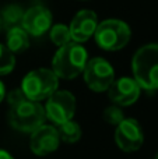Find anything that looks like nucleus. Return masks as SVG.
I'll list each match as a JSON object with an SVG mask.
<instances>
[{"mask_svg": "<svg viewBox=\"0 0 158 159\" xmlns=\"http://www.w3.org/2000/svg\"><path fill=\"white\" fill-rule=\"evenodd\" d=\"M88 53L81 43L72 41L58 49L52 60V71L58 78L73 80L84 71Z\"/></svg>", "mask_w": 158, "mask_h": 159, "instance_id": "1", "label": "nucleus"}, {"mask_svg": "<svg viewBox=\"0 0 158 159\" xmlns=\"http://www.w3.org/2000/svg\"><path fill=\"white\" fill-rule=\"evenodd\" d=\"M132 71L142 89L148 92L158 89V43L144 45L134 53Z\"/></svg>", "mask_w": 158, "mask_h": 159, "instance_id": "2", "label": "nucleus"}, {"mask_svg": "<svg viewBox=\"0 0 158 159\" xmlns=\"http://www.w3.org/2000/svg\"><path fill=\"white\" fill-rule=\"evenodd\" d=\"M46 113L45 107L39 102L25 98L22 101L10 105L8 123L14 130L22 133H32L45 123Z\"/></svg>", "mask_w": 158, "mask_h": 159, "instance_id": "3", "label": "nucleus"}, {"mask_svg": "<svg viewBox=\"0 0 158 159\" xmlns=\"http://www.w3.org/2000/svg\"><path fill=\"white\" fill-rule=\"evenodd\" d=\"M94 38L97 45L104 50L115 52L120 50L129 43L132 38L130 27L118 18H108L98 22Z\"/></svg>", "mask_w": 158, "mask_h": 159, "instance_id": "4", "label": "nucleus"}, {"mask_svg": "<svg viewBox=\"0 0 158 159\" xmlns=\"http://www.w3.org/2000/svg\"><path fill=\"white\" fill-rule=\"evenodd\" d=\"M28 99L41 102L48 99L59 88V78L49 69H36L30 71L22 78L21 87Z\"/></svg>", "mask_w": 158, "mask_h": 159, "instance_id": "5", "label": "nucleus"}, {"mask_svg": "<svg viewBox=\"0 0 158 159\" xmlns=\"http://www.w3.org/2000/svg\"><path fill=\"white\" fill-rule=\"evenodd\" d=\"M84 81L87 87L94 92L108 91L111 84L115 81V70L108 60L102 57L88 59L84 67Z\"/></svg>", "mask_w": 158, "mask_h": 159, "instance_id": "6", "label": "nucleus"}, {"mask_svg": "<svg viewBox=\"0 0 158 159\" xmlns=\"http://www.w3.org/2000/svg\"><path fill=\"white\" fill-rule=\"evenodd\" d=\"M46 117L55 124H62L72 120L76 113V98L69 91H55L46 99L45 106Z\"/></svg>", "mask_w": 158, "mask_h": 159, "instance_id": "7", "label": "nucleus"}, {"mask_svg": "<svg viewBox=\"0 0 158 159\" xmlns=\"http://www.w3.org/2000/svg\"><path fill=\"white\" fill-rule=\"evenodd\" d=\"M115 141L123 152H136L144 143V133L136 119H123L116 126Z\"/></svg>", "mask_w": 158, "mask_h": 159, "instance_id": "8", "label": "nucleus"}, {"mask_svg": "<svg viewBox=\"0 0 158 159\" xmlns=\"http://www.w3.org/2000/svg\"><path fill=\"white\" fill-rule=\"evenodd\" d=\"M60 137H59L58 129L49 124H42L36 130L31 133L30 148L38 157H45L59 148Z\"/></svg>", "mask_w": 158, "mask_h": 159, "instance_id": "9", "label": "nucleus"}, {"mask_svg": "<svg viewBox=\"0 0 158 159\" xmlns=\"http://www.w3.org/2000/svg\"><path fill=\"white\" fill-rule=\"evenodd\" d=\"M53 17L48 7L42 4L31 6L28 10L24 11L21 27L31 36H41L52 27Z\"/></svg>", "mask_w": 158, "mask_h": 159, "instance_id": "10", "label": "nucleus"}, {"mask_svg": "<svg viewBox=\"0 0 158 159\" xmlns=\"http://www.w3.org/2000/svg\"><path fill=\"white\" fill-rule=\"evenodd\" d=\"M142 88L134 78L122 77L115 80L108 88L109 99L119 106H130L140 98Z\"/></svg>", "mask_w": 158, "mask_h": 159, "instance_id": "11", "label": "nucleus"}, {"mask_svg": "<svg viewBox=\"0 0 158 159\" xmlns=\"http://www.w3.org/2000/svg\"><path fill=\"white\" fill-rule=\"evenodd\" d=\"M98 27V17L92 10H80L70 22V35L72 41L84 43L91 36H94Z\"/></svg>", "mask_w": 158, "mask_h": 159, "instance_id": "12", "label": "nucleus"}, {"mask_svg": "<svg viewBox=\"0 0 158 159\" xmlns=\"http://www.w3.org/2000/svg\"><path fill=\"white\" fill-rule=\"evenodd\" d=\"M6 46L11 53H22L30 48V35L22 27H16L7 30Z\"/></svg>", "mask_w": 158, "mask_h": 159, "instance_id": "13", "label": "nucleus"}, {"mask_svg": "<svg viewBox=\"0 0 158 159\" xmlns=\"http://www.w3.org/2000/svg\"><path fill=\"white\" fill-rule=\"evenodd\" d=\"M24 10L18 4H8L0 11V20H2V27L6 30H11L16 27H21Z\"/></svg>", "mask_w": 158, "mask_h": 159, "instance_id": "14", "label": "nucleus"}, {"mask_svg": "<svg viewBox=\"0 0 158 159\" xmlns=\"http://www.w3.org/2000/svg\"><path fill=\"white\" fill-rule=\"evenodd\" d=\"M58 133H59V137H60V141H64L67 144H74L77 141H80L81 134H83L80 124L73 120H67L64 123L59 124Z\"/></svg>", "mask_w": 158, "mask_h": 159, "instance_id": "15", "label": "nucleus"}, {"mask_svg": "<svg viewBox=\"0 0 158 159\" xmlns=\"http://www.w3.org/2000/svg\"><path fill=\"white\" fill-rule=\"evenodd\" d=\"M50 41L56 45V46H63V45L72 42V35H70V30L67 25L64 24H56L50 28Z\"/></svg>", "mask_w": 158, "mask_h": 159, "instance_id": "16", "label": "nucleus"}, {"mask_svg": "<svg viewBox=\"0 0 158 159\" xmlns=\"http://www.w3.org/2000/svg\"><path fill=\"white\" fill-rule=\"evenodd\" d=\"M14 66H16L14 53H11L6 45L0 43V75H6L11 73Z\"/></svg>", "mask_w": 158, "mask_h": 159, "instance_id": "17", "label": "nucleus"}, {"mask_svg": "<svg viewBox=\"0 0 158 159\" xmlns=\"http://www.w3.org/2000/svg\"><path fill=\"white\" fill-rule=\"evenodd\" d=\"M102 119L108 124L112 126H118L120 121L125 119V113H123L122 107L119 105H111L102 112Z\"/></svg>", "mask_w": 158, "mask_h": 159, "instance_id": "18", "label": "nucleus"}, {"mask_svg": "<svg viewBox=\"0 0 158 159\" xmlns=\"http://www.w3.org/2000/svg\"><path fill=\"white\" fill-rule=\"evenodd\" d=\"M25 98H27V96L24 95V92H22L21 88H17V89L10 91V92L7 93V102H8V106H10V105L17 103V102L22 101V99H25Z\"/></svg>", "mask_w": 158, "mask_h": 159, "instance_id": "19", "label": "nucleus"}, {"mask_svg": "<svg viewBox=\"0 0 158 159\" xmlns=\"http://www.w3.org/2000/svg\"><path fill=\"white\" fill-rule=\"evenodd\" d=\"M0 159H14L13 155L8 154L7 151H4V149H0Z\"/></svg>", "mask_w": 158, "mask_h": 159, "instance_id": "20", "label": "nucleus"}, {"mask_svg": "<svg viewBox=\"0 0 158 159\" xmlns=\"http://www.w3.org/2000/svg\"><path fill=\"white\" fill-rule=\"evenodd\" d=\"M4 95H6V88H4V85H3V82L0 81V102L4 99Z\"/></svg>", "mask_w": 158, "mask_h": 159, "instance_id": "21", "label": "nucleus"}, {"mask_svg": "<svg viewBox=\"0 0 158 159\" xmlns=\"http://www.w3.org/2000/svg\"><path fill=\"white\" fill-rule=\"evenodd\" d=\"M2 28H3V27H2V20H0V30H2Z\"/></svg>", "mask_w": 158, "mask_h": 159, "instance_id": "22", "label": "nucleus"}, {"mask_svg": "<svg viewBox=\"0 0 158 159\" xmlns=\"http://www.w3.org/2000/svg\"><path fill=\"white\" fill-rule=\"evenodd\" d=\"M154 159H158V154H157V155H156V158H154Z\"/></svg>", "mask_w": 158, "mask_h": 159, "instance_id": "23", "label": "nucleus"}, {"mask_svg": "<svg viewBox=\"0 0 158 159\" xmlns=\"http://www.w3.org/2000/svg\"><path fill=\"white\" fill-rule=\"evenodd\" d=\"M80 2H87V0H80Z\"/></svg>", "mask_w": 158, "mask_h": 159, "instance_id": "24", "label": "nucleus"}]
</instances>
